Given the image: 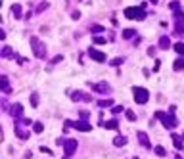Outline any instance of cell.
<instances>
[{"mask_svg": "<svg viewBox=\"0 0 184 159\" xmlns=\"http://www.w3.org/2000/svg\"><path fill=\"white\" fill-rule=\"evenodd\" d=\"M125 113H127V119H129V121H136V115H134V111H130V109H127Z\"/></svg>", "mask_w": 184, "mask_h": 159, "instance_id": "83f0119b", "label": "cell"}, {"mask_svg": "<svg viewBox=\"0 0 184 159\" xmlns=\"http://www.w3.org/2000/svg\"><path fill=\"white\" fill-rule=\"evenodd\" d=\"M98 105H100V107H111V105H113V100H100Z\"/></svg>", "mask_w": 184, "mask_h": 159, "instance_id": "603a6c76", "label": "cell"}, {"mask_svg": "<svg viewBox=\"0 0 184 159\" xmlns=\"http://www.w3.org/2000/svg\"><path fill=\"white\" fill-rule=\"evenodd\" d=\"M171 138H173V142H175V148H176V150H182V148H184L182 138H180L178 134H175V132H173V134H171Z\"/></svg>", "mask_w": 184, "mask_h": 159, "instance_id": "5bb4252c", "label": "cell"}, {"mask_svg": "<svg viewBox=\"0 0 184 159\" xmlns=\"http://www.w3.org/2000/svg\"><path fill=\"white\" fill-rule=\"evenodd\" d=\"M148 56H152V58L155 56V48H153V46H150V48H148Z\"/></svg>", "mask_w": 184, "mask_h": 159, "instance_id": "836d02e7", "label": "cell"}, {"mask_svg": "<svg viewBox=\"0 0 184 159\" xmlns=\"http://www.w3.org/2000/svg\"><path fill=\"white\" fill-rule=\"evenodd\" d=\"M155 117H157V119H161L163 127L169 128V130H173V128L178 125V119L173 115V111H171V115H169V113H163V111H155Z\"/></svg>", "mask_w": 184, "mask_h": 159, "instance_id": "6da1fadb", "label": "cell"}, {"mask_svg": "<svg viewBox=\"0 0 184 159\" xmlns=\"http://www.w3.org/2000/svg\"><path fill=\"white\" fill-rule=\"evenodd\" d=\"M94 42L96 44H106V38L104 36H94Z\"/></svg>", "mask_w": 184, "mask_h": 159, "instance_id": "4dcf8cb0", "label": "cell"}, {"mask_svg": "<svg viewBox=\"0 0 184 159\" xmlns=\"http://www.w3.org/2000/svg\"><path fill=\"white\" fill-rule=\"evenodd\" d=\"M33 130L37 132V134H40V132L44 130V125H42V123H35V125H33Z\"/></svg>", "mask_w": 184, "mask_h": 159, "instance_id": "d4e9b609", "label": "cell"}, {"mask_svg": "<svg viewBox=\"0 0 184 159\" xmlns=\"http://www.w3.org/2000/svg\"><path fill=\"white\" fill-rule=\"evenodd\" d=\"M31 48H33V52H35L37 58H40V59L46 58V44L38 36H31Z\"/></svg>", "mask_w": 184, "mask_h": 159, "instance_id": "7a4b0ae2", "label": "cell"}, {"mask_svg": "<svg viewBox=\"0 0 184 159\" xmlns=\"http://www.w3.org/2000/svg\"><path fill=\"white\" fill-rule=\"evenodd\" d=\"M125 17H127V19H138V21H142V19L146 17V12H144V8L130 6V8L125 10Z\"/></svg>", "mask_w": 184, "mask_h": 159, "instance_id": "3957f363", "label": "cell"}, {"mask_svg": "<svg viewBox=\"0 0 184 159\" xmlns=\"http://www.w3.org/2000/svg\"><path fill=\"white\" fill-rule=\"evenodd\" d=\"M71 17H73V19H79V17H81V12H73V14H71Z\"/></svg>", "mask_w": 184, "mask_h": 159, "instance_id": "d590c367", "label": "cell"}, {"mask_svg": "<svg viewBox=\"0 0 184 159\" xmlns=\"http://www.w3.org/2000/svg\"><path fill=\"white\" fill-rule=\"evenodd\" d=\"M81 117H83V119H88V111H81Z\"/></svg>", "mask_w": 184, "mask_h": 159, "instance_id": "74e56055", "label": "cell"}, {"mask_svg": "<svg viewBox=\"0 0 184 159\" xmlns=\"http://www.w3.org/2000/svg\"><path fill=\"white\" fill-rule=\"evenodd\" d=\"M69 127L77 128V130H83V132L92 130V125L90 123H84V121H65V128H69Z\"/></svg>", "mask_w": 184, "mask_h": 159, "instance_id": "5b68a950", "label": "cell"}, {"mask_svg": "<svg viewBox=\"0 0 184 159\" xmlns=\"http://www.w3.org/2000/svg\"><path fill=\"white\" fill-rule=\"evenodd\" d=\"M173 67H175V71H184V58H178L173 63Z\"/></svg>", "mask_w": 184, "mask_h": 159, "instance_id": "2e32d148", "label": "cell"}, {"mask_svg": "<svg viewBox=\"0 0 184 159\" xmlns=\"http://www.w3.org/2000/svg\"><path fill=\"white\" fill-rule=\"evenodd\" d=\"M40 151H44V153H52V151L48 150V148H46V146H42V148H40Z\"/></svg>", "mask_w": 184, "mask_h": 159, "instance_id": "8d00e7d4", "label": "cell"}, {"mask_svg": "<svg viewBox=\"0 0 184 159\" xmlns=\"http://www.w3.org/2000/svg\"><path fill=\"white\" fill-rule=\"evenodd\" d=\"M0 82H2V90H4L6 94H8V92H12V88H10V84H8V77H6V75H2Z\"/></svg>", "mask_w": 184, "mask_h": 159, "instance_id": "9a60e30c", "label": "cell"}, {"mask_svg": "<svg viewBox=\"0 0 184 159\" xmlns=\"http://www.w3.org/2000/svg\"><path fill=\"white\" fill-rule=\"evenodd\" d=\"M175 50L178 52L180 56H184V42H176V44H175Z\"/></svg>", "mask_w": 184, "mask_h": 159, "instance_id": "484cf974", "label": "cell"}, {"mask_svg": "<svg viewBox=\"0 0 184 159\" xmlns=\"http://www.w3.org/2000/svg\"><path fill=\"white\" fill-rule=\"evenodd\" d=\"M136 136H138V142H140V144H142L144 148H152V144H150V138H148V134H146V132H142V130H140V132L136 134Z\"/></svg>", "mask_w": 184, "mask_h": 159, "instance_id": "8fae6325", "label": "cell"}, {"mask_svg": "<svg viewBox=\"0 0 184 159\" xmlns=\"http://www.w3.org/2000/svg\"><path fill=\"white\" fill-rule=\"evenodd\" d=\"M123 61H125L123 58H115V59H111L109 63H111V65H115V67H117V65H121V63H123Z\"/></svg>", "mask_w": 184, "mask_h": 159, "instance_id": "f1b7e54d", "label": "cell"}, {"mask_svg": "<svg viewBox=\"0 0 184 159\" xmlns=\"http://www.w3.org/2000/svg\"><path fill=\"white\" fill-rule=\"evenodd\" d=\"M153 151H155V155H159V157H165V155H167V151H165V148H163V146H155V148H153Z\"/></svg>", "mask_w": 184, "mask_h": 159, "instance_id": "d6986e66", "label": "cell"}, {"mask_svg": "<svg viewBox=\"0 0 184 159\" xmlns=\"http://www.w3.org/2000/svg\"><path fill=\"white\" fill-rule=\"evenodd\" d=\"M111 111H113V113H121V111H123V105H115V107H111Z\"/></svg>", "mask_w": 184, "mask_h": 159, "instance_id": "d6a6232c", "label": "cell"}, {"mask_svg": "<svg viewBox=\"0 0 184 159\" xmlns=\"http://www.w3.org/2000/svg\"><path fill=\"white\" fill-rule=\"evenodd\" d=\"M132 36H136V31H134V29H125L123 31V38H132Z\"/></svg>", "mask_w": 184, "mask_h": 159, "instance_id": "ffe728a7", "label": "cell"}, {"mask_svg": "<svg viewBox=\"0 0 184 159\" xmlns=\"http://www.w3.org/2000/svg\"><path fill=\"white\" fill-rule=\"evenodd\" d=\"M15 134H17V138H21V140H27V138H29V132L21 127L19 121H15Z\"/></svg>", "mask_w": 184, "mask_h": 159, "instance_id": "30bf717a", "label": "cell"}, {"mask_svg": "<svg viewBox=\"0 0 184 159\" xmlns=\"http://www.w3.org/2000/svg\"><path fill=\"white\" fill-rule=\"evenodd\" d=\"M113 144L117 146V148H121V146H125V144H127V138H125V136H117V138L113 140Z\"/></svg>", "mask_w": 184, "mask_h": 159, "instance_id": "44dd1931", "label": "cell"}, {"mask_svg": "<svg viewBox=\"0 0 184 159\" xmlns=\"http://www.w3.org/2000/svg\"><path fill=\"white\" fill-rule=\"evenodd\" d=\"M169 46H171V38H169L167 35H163V36L159 38V48H161V50H167Z\"/></svg>", "mask_w": 184, "mask_h": 159, "instance_id": "4fadbf2b", "label": "cell"}, {"mask_svg": "<svg viewBox=\"0 0 184 159\" xmlns=\"http://www.w3.org/2000/svg\"><path fill=\"white\" fill-rule=\"evenodd\" d=\"M12 115H14L15 119H21V115H23V107H21V104H14V107H12Z\"/></svg>", "mask_w": 184, "mask_h": 159, "instance_id": "7c38bea8", "label": "cell"}, {"mask_svg": "<svg viewBox=\"0 0 184 159\" xmlns=\"http://www.w3.org/2000/svg\"><path fill=\"white\" fill-rule=\"evenodd\" d=\"M150 2H152V4H157V2H159V0H150Z\"/></svg>", "mask_w": 184, "mask_h": 159, "instance_id": "f35d334b", "label": "cell"}, {"mask_svg": "<svg viewBox=\"0 0 184 159\" xmlns=\"http://www.w3.org/2000/svg\"><path fill=\"white\" fill-rule=\"evenodd\" d=\"M176 159H182V157H180V155H178V157H176Z\"/></svg>", "mask_w": 184, "mask_h": 159, "instance_id": "ab89813d", "label": "cell"}, {"mask_svg": "<svg viewBox=\"0 0 184 159\" xmlns=\"http://www.w3.org/2000/svg\"><path fill=\"white\" fill-rule=\"evenodd\" d=\"M92 90L98 92V94H109L111 92V86L107 84V82H94V84H90Z\"/></svg>", "mask_w": 184, "mask_h": 159, "instance_id": "52a82bcc", "label": "cell"}, {"mask_svg": "<svg viewBox=\"0 0 184 159\" xmlns=\"http://www.w3.org/2000/svg\"><path fill=\"white\" fill-rule=\"evenodd\" d=\"M90 31L94 33V35H98V33H102V31H104V27H102V25H92V27H90Z\"/></svg>", "mask_w": 184, "mask_h": 159, "instance_id": "4316f807", "label": "cell"}, {"mask_svg": "<svg viewBox=\"0 0 184 159\" xmlns=\"http://www.w3.org/2000/svg\"><path fill=\"white\" fill-rule=\"evenodd\" d=\"M88 56H90L92 59H94V61H98V63H104V61H106V54H104V52H100V50H96V48H88Z\"/></svg>", "mask_w": 184, "mask_h": 159, "instance_id": "8992f818", "label": "cell"}, {"mask_svg": "<svg viewBox=\"0 0 184 159\" xmlns=\"http://www.w3.org/2000/svg\"><path fill=\"white\" fill-rule=\"evenodd\" d=\"M12 14H14L15 19H19V17H21V6H19V4H14V6H12Z\"/></svg>", "mask_w": 184, "mask_h": 159, "instance_id": "ac0fdd59", "label": "cell"}, {"mask_svg": "<svg viewBox=\"0 0 184 159\" xmlns=\"http://www.w3.org/2000/svg\"><path fill=\"white\" fill-rule=\"evenodd\" d=\"M12 56H14L12 48H10V46H4V48H2V58H12Z\"/></svg>", "mask_w": 184, "mask_h": 159, "instance_id": "7402d4cb", "label": "cell"}, {"mask_svg": "<svg viewBox=\"0 0 184 159\" xmlns=\"http://www.w3.org/2000/svg\"><path fill=\"white\" fill-rule=\"evenodd\" d=\"M104 127H106V128H119V121H117V119L106 121V123H104Z\"/></svg>", "mask_w": 184, "mask_h": 159, "instance_id": "e0dca14e", "label": "cell"}, {"mask_svg": "<svg viewBox=\"0 0 184 159\" xmlns=\"http://www.w3.org/2000/svg\"><path fill=\"white\" fill-rule=\"evenodd\" d=\"M71 100H73V102H92V96H88V94H84V92L77 90V92L71 94Z\"/></svg>", "mask_w": 184, "mask_h": 159, "instance_id": "9c48e42d", "label": "cell"}, {"mask_svg": "<svg viewBox=\"0 0 184 159\" xmlns=\"http://www.w3.org/2000/svg\"><path fill=\"white\" fill-rule=\"evenodd\" d=\"M134 159H138V157H134Z\"/></svg>", "mask_w": 184, "mask_h": 159, "instance_id": "b9f144b4", "label": "cell"}, {"mask_svg": "<svg viewBox=\"0 0 184 159\" xmlns=\"http://www.w3.org/2000/svg\"><path fill=\"white\" fill-rule=\"evenodd\" d=\"M169 8H171V10H175V12H178V10H180V4L175 0V2H171V4H169Z\"/></svg>", "mask_w": 184, "mask_h": 159, "instance_id": "f546056e", "label": "cell"}, {"mask_svg": "<svg viewBox=\"0 0 184 159\" xmlns=\"http://www.w3.org/2000/svg\"><path fill=\"white\" fill-rule=\"evenodd\" d=\"M46 8H48V2H40V6L37 8V12H44Z\"/></svg>", "mask_w": 184, "mask_h": 159, "instance_id": "1f68e13d", "label": "cell"}, {"mask_svg": "<svg viewBox=\"0 0 184 159\" xmlns=\"http://www.w3.org/2000/svg\"><path fill=\"white\" fill-rule=\"evenodd\" d=\"M31 105H33V107H37V105H38V94H37V92H33V94H31Z\"/></svg>", "mask_w": 184, "mask_h": 159, "instance_id": "cb8c5ba5", "label": "cell"}, {"mask_svg": "<svg viewBox=\"0 0 184 159\" xmlns=\"http://www.w3.org/2000/svg\"><path fill=\"white\" fill-rule=\"evenodd\" d=\"M77 140H63V150H65V155H73L77 151Z\"/></svg>", "mask_w": 184, "mask_h": 159, "instance_id": "ba28073f", "label": "cell"}, {"mask_svg": "<svg viewBox=\"0 0 184 159\" xmlns=\"http://www.w3.org/2000/svg\"><path fill=\"white\" fill-rule=\"evenodd\" d=\"M182 138H184V132H182Z\"/></svg>", "mask_w": 184, "mask_h": 159, "instance_id": "60d3db41", "label": "cell"}, {"mask_svg": "<svg viewBox=\"0 0 184 159\" xmlns=\"http://www.w3.org/2000/svg\"><path fill=\"white\" fill-rule=\"evenodd\" d=\"M61 59H63V56H56V58L52 59V63H58V61H61Z\"/></svg>", "mask_w": 184, "mask_h": 159, "instance_id": "e575fe53", "label": "cell"}, {"mask_svg": "<svg viewBox=\"0 0 184 159\" xmlns=\"http://www.w3.org/2000/svg\"><path fill=\"white\" fill-rule=\"evenodd\" d=\"M132 92H134V102H136V104H146V102L150 100V92L142 86H134Z\"/></svg>", "mask_w": 184, "mask_h": 159, "instance_id": "277c9868", "label": "cell"}]
</instances>
